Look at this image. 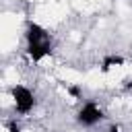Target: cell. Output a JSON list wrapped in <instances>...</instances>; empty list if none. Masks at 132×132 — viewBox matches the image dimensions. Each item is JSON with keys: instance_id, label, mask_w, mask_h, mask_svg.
<instances>
[{"instance_id": "5", "label": "cell", "mask_w": 132, "mask_h": 132, "mask_svg": "<svg viewBox=\"0 0 132 132\" xmlns=\"http://www.w3.org/2000/svg\"><path fill=\"white\" fill-rule=\"evenodd\" d=\"M10 132H19V128H16L14 124H10Z\"/></svg>"}, {"instance_id": "6", "label": "cell", "mask_w": 132, "mask_h": 132, "mask_svg": "<svg viewBox=\"0 0 132 132\" xmlns=\"http://www.w3.org/2000/svg\"><path fill=\"white\" fill-rule=\"evenodd\" d=\"M107 132H118V130H116V128H111V130H107Z\"/></svg>"}, {"instance_id": "4", "label": "cell", "mask_w": 132, "mask_h": 132, "mask_svg": "<svg viewBox=\"0 0 132 132\" xmlns=\"http://www.w3.org/2000/svg\"><path fill=\"white\" fill-rule=\"evenodd\" d=\"M109 64H122V58H107V60L103 62V70H107Z\"/></svg>"}, {"instance_id": "2", "label": "cell", "mask_w": 132, "mask_h": 132, "mask_svg": "<svg viewBox=\"0 0 132 132\" xmlns=\"http://www.w3.org/2000/svg\"><path fill=\"white\" fill-rule=\"evenodd\" d=\"M12 97H14V107H16L21 113H29V111L33 109L35 99H33V93H31L29 89L16 85V87L12 89Z\"/></svg>"}, {"instance_id": "1", "label": "cell", "mask_w": 132, "mask_h": 132, "mask_svg": "<svg viewBox=\"0 0 132 132\" xmlns=\"http://www.w3.org/2000/svg\"><path fill=\"white\" fill-rule=\"evenodd\" d=\"M27 41H29V56H31L35 62L41 60L43 56H47V54L52 52L47 33H45L39 25H35V23H31V25L27 27Z\"/></svg>"}, {"instance_id": "3", "label": "cell", "mask_w": 132, "mask_h": 132, "mask_svg": "<svg viewBox=\"0 0 132 132\" xmlns=\"http://www.w3.org/2000/svg\"><path fill=\"white\" fill-rule=\"evenodd\" d=\"M101 118H103V113H101V109H99L95 103H87V105H82V109L78 111V122H80L82 126H95Z\"/></svg>"}]
</instances>
